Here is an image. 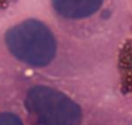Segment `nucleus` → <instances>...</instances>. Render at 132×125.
<instances>
[{"label": "nucleus", "mask_w": 132, "mask_h": 125, "mask_svg": "<svg viewBox=\"0 0 132 125\" xmlns=\"http://www.w3.org/2000/svg\"><path fill=\"white\" fill-rule=\"evenodd\" d=\"M0 125H23V122L17 115L12 112H3L0 113Z\"/></svg>", "instance_id": "nucleus-6"}, {"label": "nucleus", "mask_w": 132, "mask_h": 125, "mask_svg": "<svg viewBox=\"0 0 132 125\" xmlns=\"http://www.w3.org/2000/svg\"><path fill=\"white\" fill-rule=\"evenodd\" d=\"M8 51L20 61L31 67H45L54 59L57 40L52 30L40 20L27 18L4 35Z\"/></svg>", "instance_id": "nucleus-1"}, {"label": "nucleus", "mask_w": 132, "mask_h": 125, "mask_svg": "<svg viewBox=\"0 0 132 125\" xmlns=\"http://www.w3.org/2000/svg\"><path fill=\"white\" fill-rule=\"evenodd\" d=\"M25 104L39 125H79L83 116L82 108L71 98L42 85L27 91Z\"/></svg>", "instance_id": "nucleus-2"}, {"label": "nucleus", "mask_w": 132, "mask_h": 125, "mask_svg": "<svg viewBox=\"0 0 132 125\" xmlns=\"http://www.w3.org/2000/svg\"><path fill=\"white\" fill-rule=\"evenodd\" d=\"M131 30H132V26H131Z\"/></svg>", "instance_id": "nucleus-8"}, {"label": "nucleus", "mask_w": 132, "mask_h": 125, "mask_svg": "<svg viewBox=\"0 0 132 125\" xmlns=\"http://www.w3.org/2000/svg\"><path fill=\"white\" fill-rule=\"evenodd\" d=\"M119 90L123 95H132V67L119 72Z\"/></svg>", "instance_id": "nucleus-5"}, {"label": "nucleus", "mask_w": 132, "mask_h": 125, "mask_svg": "<svg viewBox=\"0 0 132 125\" xmlns=\"http://www.w3.org/2000/svg\"><path fill=\"white\" fill-rule=\"evenodd\" d=\"M118 71H124L132 67V38L126 39L118 51Z\"/></svg>", "instance_id": "nucleus-4"}, {"label": "nucleus", "mask_w": 132, "mask_h": 125, "mask_svg": "<svg viewBox=\"0 0 132 125\" xmlns=\"http://www.w3.org/2000/svg\"><path fill=\"white\" fill-rule=\"evenodd\" d=\"M54 12L66 20H86L95 16L105 0H51Z\"/></svg>", "instance_id": "nucleus-3"}, {"label": "nucleus", "mask_w": 132, "mask_h": 125, "mask_svg": "<svg viewBox=\"0 0 132 125\" xmlns=\"http://www.w3.org/2000/svg\"><path fill=\"white\" fill-rule=\"evenodd\" d=\"M11 0H0V11H4L9 7Z\"/></svg>", "instance_id": "nucleus-7"}]
</instances>
